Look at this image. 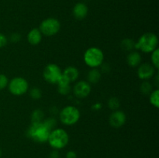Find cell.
Returning <instances> with one entry per match:
<instances>
[{
	"instance_id": "7c38bea8",
	"label": "cell",
	"mask_w": 159,
	"mask_h": 158,
	"mask_svg": "<svg viewBox=\"0 0 159 158\" xmlns=\"http://www.w3.org/2000/svg\"><path fill=\"white\" fill-rule=\"evenodd\" d=\"M88 7L83 2H78L73 8V15L77 20H83L88 14Z\"/></svg>"
},
{
	"instance_id": "52a82bcc",
	"label": "cell",
	"mask_w": 159,
	"mask_h": 158,
	"mask_svg": "<svg viewBox=\"0 0 159 158\" xmlns=\"http://www.w3.org/2000/svg\"><path fill=\"white\" fill-rule=\"evenodd\" d=\"M9 90L14 95H22L28 91L29 85L27 81L22 77H13L9 84Z\"/></svg>"
},
{
	"instance_id": "83f0119b",
	"label": "cell",
	"mask_w": 159,
	"mask_h": 158,
	"mask_svg": "<svg viewBox=\"0 0 159 158\" xmlns=\"http://www.w3.org/2000/svg\"><path fill=\"white\" fill-rule=\"evenodd\" d=\"M21 39V35L18 33H13L12 35L10 36V40L11 41L13 42V43H17L19 42Z\"/></svg>"
},
{
	"instance_id": "2e32d148",
	"label": "cell",
	"mask_w": 159,
	"mask_h": 158,
	"mask_svg": "<svg viewBox=\"0 0 159 158\" xmlns=\"http://www.w3.org/2000/svg\"><path fill=\"white\" fill-rule=\"evenodd\" d=\"M89 83L96 84L99 81L101 78V73L96 68H93L91 71H89L88 75H87Z\"/></svg>"
},
{
	"instance_id": "ac0fdd59",
	"label": "cell",
	"mask_w": 159,
	"mask_h": 158,
	"mask_svg": "<svg viewBox=\"0 0 159 158\" xmlns=\"http://www.w3.org/2000/svg\"><path fill=\"white\" fill-rule=\"evenodd\" d=\"M43 116H44V114L42 110L36 109L31 116V122L32 123H38V122H43Z\"/></svg>"
},
{
	"instance_id": "30bf717a",
	"label": "cell",
	"mask_w": 159,
	"mask_h": 158,
	"mask_svg": "<svg viewBox=\"0 0 159 158\" xmlns=\"http://www.w3.org/2000/svg\"><path fill=\"white\" fill-rule=\"evenodd\" d=\"M155 73V68L153 65L148 63L140 64L138 69V76L140 79L147 81L152 78Z\"/></svg>"
},
{
	"instance_id": "484cf974",
	"label": "cell",
	"mask_w": 159,
	"mask_h": 158,
	"mask_svg": "<svg viewBox=\"0 0 159 158\" xmlns=\"http://www.w3.org/2000/svg\"><path fill=\"white\" fill-rule=\"evenodd\" d=\"M9 84L8 77L5 74H0V90H2L6 88Z\"/></svg>"
},
{
	"instance_id": "9a60e30c",
	"label": "cell",
	"mask_w": 159,
	"mask_h": 158,
	"mask_svg": "<svg viewBox=\"0 0 159 158\" xmlns=\"http://www.w3.org/2000/svg\"><path fill=\"white\" fill-rule=\"evenodd\" d=\"M62 74L65 75L70 81V82H71L77 80L79 76V71L75 67L69 66L65 68L64 72H62Z\"/></svg>"
},
{
	"instance_id": "e0dca14e",
	"label": "cell",
	"mask_w": 159,
	"mask_h": 158,
	"mask_svg": "<svg viewBox=\"0 0 159 158\" xmlns=\"http://www.w3.org/2000/svg\"><path fill=\"white\" fill-rule=\"evenodd\" d=\"M121 48H122L124 50L126 51H130L134 48L135 46V43L132 39L130 38H127L124 39L121 41Z\"/></svg>"
},
{
	"instance_id": "d6986e66",
	"label": "cell",
	"mask_w": 159,
	"mask_h": 158,
	"mask_svg": "<svg viewBox=\"0 0 159 158\" xmlns=\"http://www.w3.org/2000/svg\"><path fill=\"white\" fill-rule=\"evenodd\" d=\"M150 102L155 108L159 107V90L155 89L151 92L150 94Z\"/></svg>"
},
{
	"instance_id": "5bb4252c",
	"label": "cell",
	"mask_w": 159,
	"mask_h": 158,
	"mask_svg": "<svg viewBox=\"0 0 159 158\" xmlns=\"http://www.w3.org/2000/svg\"><path fill=\"white\" fill-rule=\"evenodd\" d=\"M127 62L129 66L132 68L139 66L141 62V56L140 53H138V51L130 52L127 57Z\"/></svg>"
},
{
	"instance_id": "44dd1931",
	"label": "cell",
	"mask_w": 159,
	"mask_h": 158,
	"mask_svg": "<svg viewBox=\"0 0 159 158\" xmlns=\"http://www.w3.org/2000/svg\"><path fill=\"white\" fill-rule=\"evenodd\" d=\"M151 60H152V65L155 67V69H158L159 68V50L158 48L155 49V50L152 52L151 56Z\"/></svg>"
},
{
	"instance_id": "277c9868",
	"label": "cell",
	"mask_w": 159,
	"mask_h": 158,
	"mask_svg": "<svg viewBox=\"0 0 159 158\" xmlns=\"http://www.w3.org/2000/svg\"><path fill=\"white\" fill-rule=\"evenodd\" d=\"M104 54L102 50L98 47H90L84 54V61L91 68H96L102 64Z\"/></svg>"
},
{
	"instance_id": "3957f363",
	"label": "cell",
	"mask_w": 159,
	"mask_h": 158,
	"mask_svg": "<svg viewBox=\"0 0 159 158\" xmlns=\"http://www.w3.org/2000/svg\"><path fill=\"white\" fill-rule=\"evenodd\" d=\"M48 141L50 146L54 150H61L68 145L69 136L63 129H54L50 133Z\"/></svg>"
},
{
	"instance_id": "9c48e42d",
	"label": "cell",
	"mask_w": 159,
	"mask_h": 158,
	"mask_svg": "<svg viewBox=\"0 0 159 158\" xmlns=\"http://www.w3.org/2000/svg\"><path fill=\"white\" fill-rule=\"evenodd\" d=\"M91 90L92 88L90 83L85 81H80L75 84L73 91L76 97L79 99H84L89 95Z\"/></svg>"
},
{
	"instance_id": "5b68a950",
	"label": "cell",
	"mask_w": 159,
	"mask_h": 158,
	"mask_svg": "<svg viewBox=\"0 0 159 158\" xmlns=\"http://www.w3.org/2000/svg\"><path fill=\"white\" fill-rule=\"evenodd\" d=\"M80 119V112L75 106L68 105L61 109L60 112V120L64 125H72Z\"/></svg>"
},
{
	"instance_id": "ffe728a7",
	"label": "cell",
	"mask_w": 159,
	"mask_h": 158,
	"mask_svg": "<svg viewBox=\"0 0 159 158\" xmlns=\"http://www.w3.org/2000/svg\"><path fill=\"white\" fill-rule=\"evenodd\" d=\"M140 89L142 94H151L152 91H153V86H152V84L150 83L148 81H144L142 82V84L141 85L140 87Z\"/></svg>"
},
{
	"instance_id": "1f68e13d",
	"label": "cell",
	"mask_w": 159,
	"mask_h": 158,
	"mask_svg": "<svg viewBox=\"0 0 159 158\" xmlns=\"http://www.w3.org/2000/svg\"><path fill=\"white\" fill-rule=\"evenodd\" d=\"M2 156V150H0V156Z\"/></svg>"
},
{
	"instance_id": "8992f818",
	"label": "cell",
	"mask_w": 159,
	"mask_h": 158,
	"mask_svg": "<svg viewBox=\"0 0 159 158\" xmlns=\"http://www.w3.org/2000/svg\"><path fill=\"white\" fill-rule=\"evenodd\" d=\"M61 29V23L57 19L55 18H48L41 22L39 29L41 32L42 35L47 37H51L59 32Z\"/></svg>"
},
{
	"instance_id": "603a6c76",
	"label": "cell",
	"mask_w": 159,
	"mask_h": 158,
	"mask_svg": "<svg viewBox=\"0 0 159 158\" xmlns=\"http://www.w3.org/2000/svg\"><path fill=\"white\" fill-rule=\"evenodd\" d=\"M30 94L31 98H32L33 99H35V100L40 99L42 95L41 90L38 88H33L32 89L30 90Z\"/></svg>"
},
{
	"instance_id": "f546056e",
	"label": "cell",
	"mask_w": 159,
	"mask_h": 158,
	"mask_svg": "<svg viewBox=\"0 0 159 158\" xmlns=\"http://www.w3.org/2000/svg\"><path fill=\"white\" fill-rule=\"evenodd\" d=\"M66 158H77V154L73 150H70L66 153Z\"/></svg>"
},
{
	"instance_id": "4316f807",
	"label": "cell",
	"mask_w": 159,
	"mask_h": 158,
	"mask_svg": "<svg viewBox=\"0 0 159 158\" xmlns=\"http://www.w3.org/2000/svg\"><path fill=\"white\" fill-rule=\"evenodd\" d=\"M70 83H71L70 81L68 80L65 75L62 74L61 77H60V79H59V81H57V85H70Z\"/></svg>"
},
{
	"instance_id": "8fae6325",
	"label": "cell",
	"mask_w": 159,
	"mask_h": 158,
	"mask_svg": "<svg viewBox=\"0 0 159 158\" xmlns=\"http://www.w3.org/2000/svg\"><path fill=\"white\" fill-rule=\"evenodd\" d=\"M126 120H127V116H126L125 113L122 111H119V110L113 111L109 119L110 125L116 129L124 125L125 124Z\"/></svg>"
},
{
	"instance_id": "7402d4cb",
	"label": "cell",
	"mask_w": 159,
	"mask_h": 158,
	"mask_svg": "<svg viewBox=\"0 0 159 158\" xmlns=\"http://www.w3.org/2000/svg\"><path fill=\"white\" fill-rule=\"evenodd\" d=\"M108 106L110 109L113 111L117 110L118 108L120 107V101L117 98L112 97L111 99H109L108 101Z\"/></svg>"
},
{
	"instance_id": "d4e9b609",
	"label": "cell",
	"mask_w": 159,
	"mask_h": 158,
	"mask_svg": "<svg viewBox=\"0 0 159 158\" xmlns=\"http://www.w3.org/2000/svg\"><path fill=\"white\" fill-rule=\"evenodd\" d=\"M43 124L51 130H53V129H54V127L57 125V121H56L54 118H48V119L43 121Z\"/></svg>"
},
{
	"instance_id": "7a4b0ae2",
	"label": "cell",
	"mask_w": 159,
	"mask_h": 158,
	"mask_svg": "<svg viewBox=\"0 0 159 158\" xmlns=\"http://www.w3.org/2000/svg\"><path fill=\"white\" fill-rule=\"evenodd\" d=\"M158 37L153 33H146L140 37L137 43H135L134 48L141 50L144 53H152L158 48Z\"/></svg>"
},
{
	"instance_id": "ba28073f",
	"label": "cell",
	"mask_w": 159,
	"mask_h": 158,
	"mask_svg": "<svg viewBox=\"0 0 159 158\" xmlns=\"http://www.w3.org/2000/svg\"><path fill=\"white\" fill-rule=\"evenodd\" d=\"M62 75L60 67L55 64H49L43 71V78L50 84H57Z\"/></svg>"
},
{
	"instance_id": "f1b7e54d",
	"label": "cell",
	"mask_w": 159,
	"mask_h": 158,
	"mask_svg": "<svg viewBox=\"0 0 159 158\" xmlns=\"http://www.w3.org/2000/svg\"><path fill=\"white\" fill-rule=\"evenodd\" d=\"M7 42L8 40L7 38H6V36L0 33V48L6 46V45L7 44Z\"/></svg>"
},
{
	"instance_id": "4fadbf2b",
	"label": "cell",
	"mask_w": 159,
	"mask_h": 158,
	"mask_svg": "<svg viewBox=\"0 0 159 158\" xmlns=\"http://www.w3.org/2000/svg\"><path fill=\"white\" fill-rule=\"evenodd\" d=\"M42 33L39 28H34L27 34V40L30 44L37 45L41 42Z\"/></svg>"
},
{
	"instance_id": "cb8c5ba5",
	"label": "cell",
	"mask_w": 159,
	"mask_h": 158,
	"mask_svg": "<svg viewBox=\"0 0 159 158\" xmlns=\"http://www.w3.org/2000/svg\"><path fill=\"white\" fill-rule=\"evenodd\" d=\"M57 90L58 92L62 95H67L71 91V86L70 85H57Z\"/></svg>"
},
{
	"instance_id": "4dcf8cb0",
	"label": "cell",
	"mask_w": 159,
	"mask_h": 158,
	"mask_svg": "<svg viewBox=\"0 0 159 158\" xmlns=\"http://www.w3.org/2000/svg\"><path fill=\"white\" fill-rule=\"evenodd\" d=\"M49 158H60V154H59L57 150H53V151L50 153Z\"/></svg>"
},
{
	"instance_id": "6da1fadb",
	"label": "cell",
	"mask_w": 159,
	"mask_h": 158,
	"mask_svg": "<svg viewBox=\"0 0 159 158\" xmlns=\"http://www.w3.org/2000/svg\"><path fill=\"white\" fill-rule=\"evenodd\" d=\"M51 131V130L41 122L38 123H32L31 126L28 129L26 135L35 142L45 143L48 140Z\"/></svg>"
}]
</instances>
